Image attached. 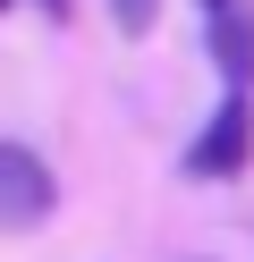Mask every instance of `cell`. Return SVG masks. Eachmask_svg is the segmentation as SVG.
Returning a JSON list of instances; mask_svg holds the SVG:
<instances>
[{
    "mask_svg": "<svg viewBox=\"0 0 254 262\" xmlns=\"http://www.w3.org/2000/svg\"><path fill=\"white\" fill-rule=\"evenodd\" d=\"M246 152H254V102H246V93H229V102L212 110V127L186 144V178H203V186H212V178H237V169H246Z\"/></svg>",
    "mask_w": 254,
    "mask_h": 262,
    "instance_id": "1",
    "label": "cell"
},
{
    "mask_svg": "<svg viewBox=\"0 0 254 262\" xmlns=\"http://www.w3.org/2000/svg\"><path fill=\"white\" fill-rule=\"evenodd\" d=\"M51 203H60L51 169L26 152V144H0V228H9V237H26V228L51 220Z\"/></svg>",
    "mask_w": 254,
    "mask_h": 262,
    "instance_id": "2",
    "label": "cell"
},
{
    "mask_svg": "<svg viewBox=\"0 0 254 262\" xmlns=\"http://www.w3.org/2000/svg\"><path fill=\"white\" fill-rule=\"evenodd\" d=\"M203 34H212V59H220V76H229V93H246L254 85V9L237 0V9L203 17Z\"/></svg>",
    "mask_w": 254,
    "mask_h": 262,
    "instance_id": "3",
    "label": "cell"
},
{
    "mask_svg": "<svg viewBox=\"0 0 254 262\" xmlns=\"http://www.w3.org/2000/svg\"><path fill=\"white\" fill-rule=\"evenodd\" d=\"M152 17H161V0H110V26H119V34H152Z\"/></svg>",
    "mask_w": 254,
    "mask_h": 262,
    "instance_id": "4",
    "label": "cell"
},
{
    "mask_svg": "<svg viewBox=\"0 0 254 262\" xmlns=\"http://www.w3.org/2000/svg\"><path fill=\"white\" fill-rule=\"evenodd\" d=\"M220 9H237V0H203V17H220Z\"/></svg>",
    "mask_w": 254,
    "mask_h": 262,
    "instance_id": "5",
    "label": "cell"
},
{
    "mask_svg": "<svg viewBox=\"0 0 254 262\" xmlns=\"http://www.w3.org/2000/svg\"><path fill=\"white\" fill-rule=\"evenodd\" d=\"M34 9H51V17H68V0H34Z\"/></svg>",
    "mask_w": 254,
    "mask_h": 262,
    "instance_id": "6",
    "label": "cell"
}]
</instances>
